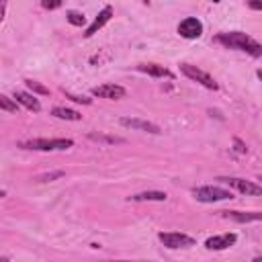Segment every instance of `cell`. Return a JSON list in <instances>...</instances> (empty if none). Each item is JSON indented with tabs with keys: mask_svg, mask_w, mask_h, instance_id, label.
Returning a JSON list of instances; mask_svg holds the SVG:
<instances>
[{
	"mask_svg": "<svg viewBox=\"0 0 262 262\" xmlns=\"http://www.w3.org/2000/svg\"><path fill=\"white\" fill-rule=\"evenodd\" d=\"M217 43H221L228 49H238V51H246L252 58H262V45L250 35L242 33V31H230V33H219L215 37Z\"/></svg>",
	"mask_w": 262,
	"mask_h": 262,
	"instance_id": "1",
	"label": "cell"
},
{
	"mask_svg": "<svg viewBox=\"0 0 262 262\" xmlns=\"http://www.w3.org/2000/svg\"><path fill=\"white\" fill-rule=\"evenodd\" d=\"M72 146H74V142H72V139H66V137H58V139L39 137V139H27V142L19 144V147H23V150H37V152L68 150V147H72Z\"/></svg>",
	"mask_w": 262,
	"mask_h": 262,
	"instance_id": "2",
	"label": "cell"
},
{
	"mask_svg": "<svg viewBox=\"0 0 262 262\" xmlns=\"http://www.w3.org/2000/svg\"><path fill=\"white\" fill-rule=\"evenodd\" d=\"M193 197L201 203H217V201H228L233 199L232 190H225L221 187H199L193 189Z\"/></svg>",
	"mask_w": 262,
	"mask_h": 262,
	"instance_id": "3",
	"label": "cell"
},
{
	"mask_svg": "<svg viewBox=\"0 0 262 262\" xmlns=\"http://www.w3.org/2000/svg\"><path fill=\"white\" fill-rule=\"evenodd\" d=\"M158 240L170 250L195 246V238H190L187 233H178V232H162V233H158Z\"/></svg>",
	"mask_w": 262,
	"mask_h": 262,
	"instance_id": "4",
	"label": "cell"
},
{
	"mask_svg": "<svg viewBox=\"0 0 262 262\" xmlns=\"http://www.w3.org/2000/svg\"><path fill=\"white\" fill-rule=\"evenodd\" d=\"M180 72L185 74L187 78H190L193 82H199L201 86H205V88H209V90H217V88H219V86H217V82L213 80V78L209 76L207 72H203V70H199L197 66L180 64Z\"/></svg>",
	"mask_w": 262,
	"mask_h": 262,
	"instance_id": "5",
	"label": "cell"
},
{
	"mask_svg": "<svg viewBox=\"0 0 262 262\" xmlns=\"http://www.w3.org/2000/svg\"><path fill=\"white\" fill-rule=\"evenodd\" d=\"M225 185H230L232 189L240 190L242 195H252V197H258L262 195V187L256 185V182H250V180H244V178H219Z\"/></svg>",
	"mask_w": 262,
	"mask_h": 262,
	"instance_id": "6",
	"label": "cell"
},
{
	"mask_svg": "<svg viewBox=\"0 0 262 262\" xmlns=\"http://www.w3.org/2000/svg\"><path fill=\"white\" fill-rule=\"evenodd\" d=\"M127 90L119 84H102V86H94L92 88V97H99V99H109V101H119V99H125Z\"/></svg>",
	"mask_w": 262,
	"mask_h": 262,
	"instance_id": "7",
	"label": "cell"
},
{
	"mask_svg": "<svg viewBox=\"0 0 262 262\" xmlns=\"http://www.w3.org/2000/svg\"><path fill=\"white\" fill-rule=\"evenodd\" d=\"M178 33H180V37H185V39H197V37H201V33H203V23L195 19V16H189V19H185L178 25Z\"/></svg>",
	"mask_w": 262,
	"mask_h": 262,
	"instance_id": "8",
	"label": "cell"
},
{
	"mask_svg": "<svg viewBox=\"0 0 262 262\" xmlns=\"http://www.w3.org/2000/svg\"><path fill=\"white\" fill-rule=\"evenodd\" d=\"M235 242H238V235L235 233H221V235H213V238H209L205 242V246L209 250H228V248L233 246Z\"/></svg>",
	"mask_w": 262,
	"mask_h": 262,
	"instance_id": "9",
	"label": "cell"
},
{
	"mask_svg": "<svg viewBox=\"0 0 262 262\" xmlns=\"http://www.w3.org/2000/svg\"><path fill=\"white\" fill-rule=\"evenodd\" d=\"M119 123L123 125V127H129V129H139V131H147V133H154V135L162 133L160 127L156 125V123H150V121H144V119H129V117H121Z\"/></svg>",
	"mask_w": 262,
	"mask_h": 262,
	"instance_id": "10",
	"label": "cell"
},
{
	"mask_svg": "<svg viewBox=\"0 0 262 262\" xmlns=\"http://www.w3.org/2000/svg\"><path fill=\"white\" fill-rule=\"evenodd\" d=\"M223 217L235 223H250L262 221V211H223Z\"/></svg>",
	"mask_w": 262,
	"mask_h": 262,
	"instance_id": "11",
	"label": "cell"
},
{
	"mask_svg": "<svg viewBox=\"0 0 262 262\" xmlns=\"http://www.w3.org/2000/svg\"><path fill=\"white\" fill-rule=\"evenodd\" d=\"M111 16H113V6H104V8H102V11L99 13V16H97V19H94V23L90 25V27H88V29H86V33H84V37H86V39H88V37H92V35H94V33H97L99 29H102V27H104V25H107V23L111 21Z\"/></svg>",
	"mask_w": 262,
	"mask_h": 262,
	"instance_id": "12",
	"label": "cell"
},
{
	"mask_svg": "<svg viewBox=\"0 0 262 262\" xmlns=\"http://www.w3.org/2000/svg\"><path fill=\"white\" fill-rule=\"evenodd\" d=\"M15 101H16V102H21L23 107H27V109H29V111H33V113H39V111H41L39 101L35 99L33 94L25 92V90H15Z\"/></svg>",
	"mask_w": 262,
	"mask_h": 262,
	"instance_id": "13",
	"label": "cell"
},
{
	"mask_svg": "<svg viewBox=\"0 0 262 262\" xmlns=\"http://www.w3.org/2000/svg\"><path fill=\"white\" fill-rule=\"evenodd\" d=\"M137 70L139 72H144V74H150L154 78H170L168 70H166L164 66H158V64H139Z\"/></svg>",
	"mask_w": 262,
	"mask_h": 262,
	"instance_id": "14",
	"label": "cell"
},
{
	"mask_svg": "<svg viewBox=\"0 0 262 262\" xmlns=\"http://www.w3.org/2000/svg\"><path fill=\"white\" fill-rule=\"evenodd\" d=\"M168 195L162 193V190H146V193H137L133 197H129V201L133 203H144V201H166Z\"/></svg>",
	"mask_w": 262,
	"mask_h": 262,
	"instance_id": "15",
	"label": "cell"
},
{
	"mask_svg": "<svg viewBox=\"0 0 262 262\" xmlns=\"http://www.w3.org/2000/svg\"><path fill=\"white\" fill-rule=\"evenodd\" d=\"M51 115L58 117V119H66V121H80L82 115L74 109H66V107H56L54 111H51Z\"/></svg>",
	"mask_w": 262,
	"mask_h": 262,
	"instance_id": "16",
	"label": "cell"
},
{
	"mask_svg": "<svg viewBox=\"0 0 262 262\" xmlns=\"http://www.w3.org/2000/svg\"><path fill=\"white\" fill-rule=\"evenodd\" d=\"M88 139H92V142H99V144H107V146L123 144V142H125L123 137H117V135H104V133H88Z\"/></svg>",
	"mask_w": 262,
	"mask_h": 262,
	"instance_id": "17",
	"label": "cell"
},
{
	"mask_svg": "<svg viewBox=\"0 0 262 262\" xmlns=\"http://www.w3.org/2000/svg\"><path fill=\"white\" fill-rule=\"evenodd\" d=\"M66 19H68L70 25H74V27H84V25H86L84 15L82 13H76V11H68L66 13Z\"/></svg>",
	"mask_w": 262,
	"mask_h": 262,
	"instance_id": "18",
	"label": "cell"
},
{
	"mask_svg": "<svg viewBox=\"0 0 262 262\" xmlns=\"http://www.w3.org/2000/svg\"><path fill=\"white\" fill-rule=\"evenodd\" d=\"M0 109L6 111V113H16V111H19V102L13 101V99H8L6 94H2V97H0Z\"/></svg>",
	"mask_w": 262,
	"mask_h": 262,
	"instance_id": "19",
	"label": "cell"
},
{
	"mask_svg": "<svg viewBox=\"0 0 262 262\" xmlns=\"http://www.w3.org/2000/svg\"><path fill=\"white\" fill-rule=\"evenodd\" d=\"M25 84H27V88H29L31 92H35V94H43V97H47V94H49L47 86H43V84L37 82V80H25Z\"/></svg>",
	"mask_w": 262,
	"mask_h": 262,
	"instance_id": "20",
	"label": "cell"
},
{
	"mask_svg": "<svg viewBox=\"0 0 262 262\" xmlns=\"http://www.w3.org/2000/svg\"><path fill=\"white\" fill-rule=\"evenodd\" d=\"M64 170H56V172H47V174H41V176H37L35 180L37 182H49V180H56V178H62L64 176Z\"/></svg>",
	"mask_w": 262,
	"mask_h": 262,
	"instance_id": "21",
	"label": "cell"
},
{
	"mask_svg": "<svg viewBox=\"0 0 262 262\" xmlns=\"http://www.w3.org/2000/svg\"><path fill=\"white\" fill-rule=\"evenodd\" d=\"M41 6H43V8H47V11H56V8L62 6V2H59V0H54V2H49V0H43Z\"/></svg>",
	"mask_w": 262,
	"mask_h": 262,
	"instance_id": "22",
	"label": "cell"
},
{
	"mask_svg": "<svg viewBox=\"0 0 262 262\" xmlns=\"http://www.w3.org/2000/svg\"><path fill=\"white\" fill-rule=\"evenodd\" d=\"M68 99H72L76 102H84V104H90V99H86V97H76V94H68Z\"/></svg>",
	"mask_w": 262,
	"mask_h": 262,
	"instance_id": "23",
	"label": "cell"
},
{
	"mask_svg": "<svg viewBox=\"0 0 262 262\" xmlns=\"http://www.w3.org/2000/svg\"><path fill=\"white\" fill-rule=\"evenodd\" d=\"M248 6L252 8V11H262V2H260V0H250Z\"/></svg>",
	"mask_w": 262,
	"mask_h": 262,
	"instance_id": "24",
	"label": "cell"
},
{
	"mask_svg": "<svg viewBox=\"0 0 262 262\" xmlns=\"http://www.w3.org/2000/svg\"><path fill=\"white\" fill-rule=\"evenodd\" d=\"M233 144H235V152H240V154H244L246 152V146H244L240 139H233Z\"/></svg>",
	"mask_w": 262,
	"mask_h": 262,
	"instance_id": "25",
	"label": "cell"
},
{
	"mask_svg": "<svg viewBox=\"0 0 262 262\" xmlns=\"http://www.w3.org/2000/svg\"><path fill=\"white\" fill-rule=\"evenodd\" d=\"M104 262H131V260H104ZM133 262H142V260H133Z\"/></svg>",
	"mask_w": 262,
	"mask_h": 262,
	"instance_id": "26",
	"label": "cell"
},
{
	"mask_svg": "<svg viewBox=\"0 0 262 262\" xmlns=\"http://www.w3.org/2000/svg\"><path fill=\"white\" fill-rule=\"evenodd\" d=\"M252 262H262V256H258V258H254V260H252Z\"/></svg>",
	"mask_w": 262,
	"mask_h": 262,
	"instance_id": "27",
	"label": "cell"
},
{
	"mask_svg": "<svg viewBox=\"0 0 262 262\" xmlns=\"http://www.w3.org/2000/svg\"><path fill=\"white\" fill-rule=\"evenodd\" d=\"M258 180H260V182H262V176H260V178H258Z\"/></svg>",
	"mask_w": 262,
	"mask_h": 262,
	"instance_id": "28",
	"label": "cell"
}]
</instances>
